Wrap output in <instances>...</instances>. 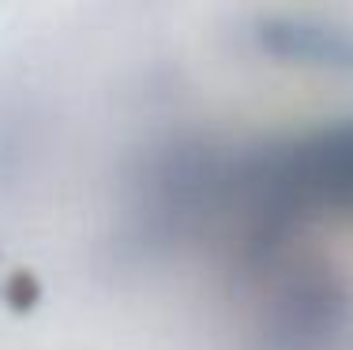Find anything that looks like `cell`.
<instances>
[{"instance_id":"obj_1","label":"cell","mask_w":353,"mask_h":350,"mask_svg":"<svg viewBox=\"0 0 353 350\" xmlns=\"http://www.w3.org/2000/svg\"><path fill=\"white\" fill-rule=\"evenodd\" d=\"M256 41L279 61H301L312 68L353 72V35L319 19L271 15L256 27Z\"/></svg>"}]
</instances>
